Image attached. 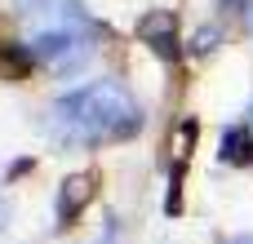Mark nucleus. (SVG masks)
<instances>
[{"label":"nucleus","mask_w":253,"mask_h":244,"mask_svg":"<svg viewBox=\"0 0 253 244\" xmlns=\"http://www.w3.org/2000/svg\"><path fill=\"white\" fill-rule=\"evenodd\" d=\"M231 244H253V236H240V240H231Z\"/></svg>","instance_id":"nucleus-8"},{"label":"nucleus","mask_w":253,"mask_h":244,"mask_svg":"<svg viewBox=\"0 0 253 244\" xmlns=\"http://www.w3.org/2000/svg\"><path fill=\"white\" fill-rule=\"evenodd\" d=\"M142 129V107L120 80H89L80 89H67L49 107V133L62 147H116L138 138Z\"/></svg>","instance_id":"nucleus-1"},{"label":"nucleus","mask_w":253,"mask_h":244,"mask_svg":"<svg viewBox=\"0 0 253 244\" xmlns=\"http://www.w3.org/2000/svg\"><path fill=\"white\" fill-rule=\"evenodd\" d=\"M13 13L22 22V44L49 76L80 71L102 36L98 18L80 0H13Z\"/></svg>","instance_id":"nucleus-2"},{"label":"nucleus","mask_w":253,"mask_h":244,"mask_svg":"<svg viewBox=\"0 0 253 244\" xmlns=\"http://www.w3.org/2000/svg\"><path fill=\"white\" fill-rule=\"evenodd\" d=\"M9 218H13V200H9V191H4V182H0V231L9 227Z\"/></svg>","instance_id":"nucleus-7"},{"label":"nucleus","mask_w":253,"mask_h":244,"mask_svg":"<svg viewBox=\"0 0 253 244\" xmlns=\"http://www.w3.org/2000/svg\"><path fill=\"white\" fill-rule=\"evenodd\" d=\"M93 196H98V178H93V173H71V178H62L58 200H53V218H58V227H62V231L76 227L80 213L93 204Z\"/></svg>","instance_id":"nucleus-3"},{"label":"nucleus","mask_w":253,"mask_h":244,"mask_svg":"<svg viewBox=\"0 0 253 244\" xmlns=\"http://www.w3.org/2000/svg\"><path fill=\"white\" fill-rule=\"evenodd\" d=\"M249 124H253V107H249Z\"/></svg>","instance_id":"nucleus-9"},{"label":"nucleus","mask_w":253,"mask_h":244,"mask_svg":"<svg viewBox=\"0 0 253 244\" xmlns=\"http://www.w3.org/2000/svg\"><path fill=\"white\" fill-rule=\"evenodd\" d=\"M218 147L227 164H253V124H231Z\"/></svg>","instance_id":"nucleus-5"},{"label":"nucleus","mask_w":253,"mask_h":244,"mask_svg":"<svg viewBox=\"0 0 253 244\" xmlns=\"http://www.w3.org/2000/svg\"><path fill=\"white\" fill-rule=\"evenodd\" d=\"M218 40H222V31H218V27H200V31H196V40H191V53H213V49H218Z\"/></svg>","instance_id":"nucleus-6"},{"label":"nucleus","mask_w":253,"mask_h":244,"mask_svg":"<svg viewBox=\"0 0 253 244\" xmlns=\"http://www.w3.org/2000/svg\"><path fill=\"white\" fill-rule=\"evenodd\" d=\"M138 36H142L160 58H173V49H178V22H173L169 9H151V13H142V18H138Z\"/></svg>","instance_id":"nucleus-4"}]
</instances>
